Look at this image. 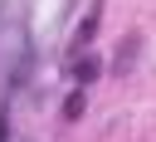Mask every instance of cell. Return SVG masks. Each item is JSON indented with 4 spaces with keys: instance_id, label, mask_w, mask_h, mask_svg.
<instances>
[{
    "instance_id": "1",
    "label": "cell",
    "mask_w": 156,
    "mask_h": 142,
    "mask_svg": "<svg viewBox=\"0 0 156 142\" xmlns=\"http://www.w3.org/2000/svg\"><path fill=\"white\" fill-rule=\"evenodd\" d=\"M136 49H141V39H136V34H132V39H127V49H122V54H117V69H132V54H136Z\"/></svg>"
},
{
    "instance_id": "2",
    "label": "cell",
    "mask_w": 156,
    "mask_h": 142,
    "mask_svg": "<svg viewBox=\"0 0 156 142\" xmlns=\"http://www.w3.org/2000/svg\"><path fill=\"white\" fill-rule=\"evenodd\" d=\"M78 113H83V93H73V98H68V108H63V118H78Z\"/></svg>"
}]
</instances>
